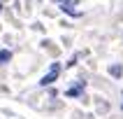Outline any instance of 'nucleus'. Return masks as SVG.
I'll return each mask as SVG.
<instances>
[{
    "label": "nucleus",
    "instance_id": "nucleus-6",
    "mask_svg": "<svg viewBox=\"0 0 123 119\" xmlns=\"http://www.w3.org/2000/svg\"><path fill=\"white\" fill-rule=\"evenodd\" d=\"M0 12H2V2H0Z\"/></svg>",
    "mask_w": 123,
    "mask_h": 119
},
{
    "label": "nucleus",
    "instance_id": "nucleus-4",
    "mask_svg": "<svg viewBox=\"0 0 123 119\" xmlns=\"http://www.w3.org/2000/svg\"><path fill=\"white\" fill-rule=\"evenodd\" d=\"M79 93H81V86H74V89L68 91V96H79Z\"/></svg>",
    "mask_w": 123,
    "mask_h": 119
},
{
    "label": "nucleus",
    "instance_id": "nucleus-5",
    "mask_svg": "<svg viewBox=\"0 0 123 119\" xmlns=\"http://www.w3.org/2000/svg\"><path fill=\"white\" fill-rule=\"evenodd\" d=\"M109 72H111L114 77H118V75H121V68H118V65H111V68H109Z\"/></svg>",
    "mask_w": 123,
    "mask_h": 119
},
{
    "label": "nucleus",
    "instance_id": "nucleus-3",
    "mask_svg": "<svg viewBox=\"0 0 123 119\" xmlns=\"http://www.w3.org/2000/svg\"><path fill=\"white\" fill-rule=\"evenodd\" d=\"M56 2H63V7H72V5H77L79 0H56Z\"/></svg>",
    "mask_w": 123,
    "mask_h": 119
},
{
    "label": "nucleus",
    "instance_id": "nucleus-1",
    "mask_svg": "<svg viewBox=\"0 0 123 119\" xmlns=\"http://www.w3.org/2000/svg\"><path fill=\"white\" fill-rule=\"evenodd\" d=\"M58 75H61V65H58V63H54V65L49 68V72L40 79V84H42V86H49V84L56 82V77H58Z\"/></svg>",
    "mask_w": 123,
    "mask_h": 119
},
{
    "label": "nucleus",
    "instance_id": "nucleus-2",
    "mask_svg": "<svg viewBox=\"0 0 123 119\" xmlns=\"http://www.w3.org/2000/svg\"><path fill=\"white\" fill-rule=\"evenodd\" d=\"M9 58H12V54H9V49H0V65H2V63H7Z\"/></svg>",
    "mask_w": 123,
    "mask_h": 119
}]
</instances>
